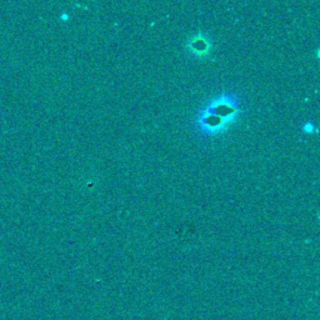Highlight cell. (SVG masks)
I'll list each match as a JSON object with an SVG mask.
<instances>
[{
  "label": "cell",
  "mask_w": 320,
  "mask_h": 320,
  "mask_svg": "<svg viewBox=\"0 0 320 320\" xmlns=\"http://www.w3.org/2000/svg\"><path fill=\"white\" fill-rule=\"evenodd\" d=\"M235 108L230 103H221L220 107L218 104L213 105V108L207 111V116L203 121L208 129H214L213 131H219L226 123L231 119V115L235 113Z\"/></svg>",
  "instance_id": "cell-1"
},
{
  "label": "cell",
  "mask_w": 320,
  "mask_h": 320,
  "mask_svg": "<svg viewBox=\"0 0 320 320\" xmlns=\"http://www.w3.org/2000/svg\"><path fill=\"white\" fill-rule=\"evenodd\" d=\"M192 48H193V51L194 53H197V54L199 55H203V54H207L208 53V49H209V44L207 43V40H203L202 38H200V41L199 40H193L192 41Z\"/></svg>",
  "instance_id": "cell-2"
}]
</instances>
